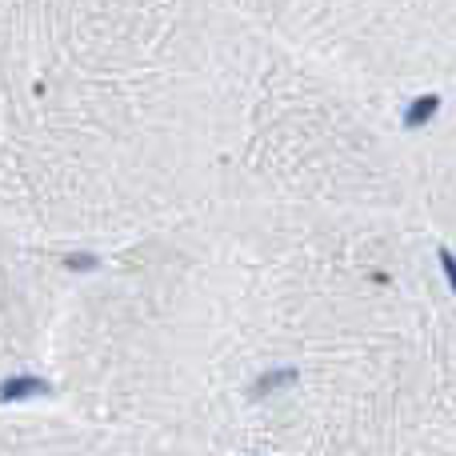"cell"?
<instances>
[{
	"instance_id": "3",
	"label": "cell",
	"mask_w": 456,
	"mask_h": 456,
	"mask_svg": "<svg viewBox=\"0 0 456 456\" xmlns=\"http://www.w3.org/2000/svg\"><path fill=\"white\" fill-rule=\"evenodd\" d=\"M441 112V96L436 93H425V96H417V101L404 109V128H425L428 120Z\"/></svg>"
},
{
	"instance_id": "1",
	"label": "cell",
	"mask_w": 456,
	"mask_h": 456,
	"mask_svg": "<svg viewBox=\"0 0 456 456\" xmlns=\"http://www.w3.org/2000/svg\"><path fill=\"white\" fill-rule=\"evenodd\" d=\"M37 396H53V380L37 377V372H16V377L0 380V404L37 401Z\"/></svg>"
},
{
	"instance_id": "5",
	"label": "cell",
	"mask_w": 456,
	"mask_h": 456,
	"mask_svg": "<svg viewBox=\"0 0 456 456\" xmlns=\"http://www.w3.org/2000/svg\"><path fill=\"white\" fill-rule=\"evenodd\" d=\"M436 260H441V268H444V281H449V289H452V297H456V252L441 248V252H436Z\"/></svg>"
},
{
	"instance_id": "4",
	"label": "cell",
	"mask_w": 456,
	"mask_h": 456,
	"mask_svg": "<svg viewBox=\"0 0 456 456\" xmlns=\"http://www.w3.org/2000/svg\"><path fill=\"white\" fill-rule=\"evenodd\" d=\"M64 265H69L72 273H93V268H101V256H93V252H69Z\"/></svg>"
},
{
	"instance_id": "2",
	"label": "cell",
	"mask_w": 456,
	"mask_h": 456,
	"mask_svg": "<svg viewBox=\"0 0 456 456\" xmlns=\"http://www.w3.org/2000/svg\"><path fill=\"white\" fill-rule=\"evenodd\" d=\"M297 377H300V372L292 369V364H284V369H265L256 377V385H252V396H256V401H265V396H273V393H281V388L297 385Z\"/></svg>"
}]
</instances>
